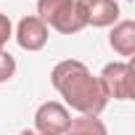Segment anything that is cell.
Returning <instances> with one entry per match:
<instances>
[{"label":"cell","mask_w":135,"mask_h":135,"mask_svg":"<svg viewBox=\"0 0 135 135\" xmlns=\"http://www.w3.org/2000/svg\"><path fill=\"white\" fill-rule=\"evenodd\" d=\"M37 19L61 35H77L88 27V11L82 0H37Z\"/></svg>","instance_id":"cell-2"},{"label":"cell","mask_w":135,"mask_h":135,"mask_svg":"<svg viewBox=\"0 0 135 135\" xmlns=\"http://www.w3.org/2000/svg\"><path fill=\"white\" fill-rule=\"evenodd\" d=\"M11 37H13V24H11V19L6 13H0V50H6Z\"/></svg>","instance_id":"cell-10"},{"label":"cell","mask_w":135,"mask_h":135,"mask_svg":"<svg viewBox=\"0 0 135 135\" xmlns=\"http://www.w3.org/2000/svg\"><path fill=\"white\" fill-rule=\"evenodd\" d=\"M19 135H40V132H35V130H21Z\"/></svg>","instance_id":"cell-11"},{"label":"cell","mask_w":135,"mask_h":135,"mask_svg":"<svg viewBox=\"0 0 135 135\" xmlns=\"http://www.w3.org/2000/svg\"><path fill=\"white\" fill-rule=\"evenodd\" d=\"M16 42L21 50H29V53H37L48 45V37H50V29L42 19L37 16H24L19 24H16V32H13Z\"/></svg>","instance_id":"cell-5"},{"label":"cell","mask_w":135,"mask_h":135,"mask_svg":"<svg viewBox=\"0 0 135 135\" xmlns=\"http://www.w3.org/2000/svg\"><path fill=\"white\" fill-rule=\"evenodd\" d=\"M85 11H88V27H95V29H106L119 21L117 0H90V3H85Z\"/></svg>","instance_id":"cell-6"},{"label":"cell","mask_w":135,"mask_h":135,"mask_svg":"<svg viewBox=\"0 0 135 135\" xmlns=\"http://www.w3.org/2000/svg\"><path fill=\"white\" fill-rule=\"evenodd\" d=\"M50 85L64 98L66 109H74L82 117H101L109 106V98L98 77L77 58H64L50 69Z\"/></svg>","instance_id":"cell-1"},{"label":"cell","mask_w":135,"mask_h":135,"mask_svg":"<svg viewBox=\"0 0 135 135\" xmlns=\"http://www.w3.org/2000/svg\"><path fill=\"white\" fill-rule=\"evenodd\" d=\"M82 3H90V0H82Z\"/></svg>","instance_id":"cell-12"},{"label":"cell","mask_w":135,"mask_h":135,"mask_svg":"<svg viewBox=\"0 0 135 135\" xmlns=\"http://www.w3.org/2000/svg\"><path fill=\"white\" fill-rule=\"evenodd\" d=\"M109 45L114 48V53L130 58L135 53V21H130V19L117 21L109 32Z\"/></svg>","instance_id":"cell-7"},{"label":"cell","mask_w":135,"mask_h":135,"mask_svg":"<svg viewBox=\"0 0 135 135\" xmlns=\"http://www.w3.org/2000/svg\"><path fill=\"white\" fill-rule=\"evenodd\" d=\"M16 74V58L8 53V50H0V85L3 82H11Z\"/></svg>","instance_id":"cell-9"},{"label":"cell","mask_w":135,"mask_h":135,"mask_svg":"<svg viewBox=\"0 0 135 135\" xmlns=\"http://www.w3.org/2000/svg\"><path fill=\"white\" fill-rule=\"evenodd\" d=\"M98 82L106 93V98L114 101H130L132 98V64L130 61H111L98 74Z\"/></svg>","instance_id":"cell-3"},{"label":"cell","mask_w":135,"mask_h":135,"mask_svg":"<svg viewBox=\"0 0 135 135\" xmlns=\"http://www.w3.org/2000/svg\"><path fill=\"white\" fill-rule=\"evenodd\" d=\"M64 135H109V130H106V124H103V119H98V117H74L72 122H69V130H66Z\"/></svg>","instance_id":"cell-8"},{"label":"cell","mask_w":135,"mask_h":135,"mask_svg":"<svg viewBox=\"0 0 135 135\" xmlns=\"http://www.w3.org/2000/svg\"><path fill=\"white\" fill-rule=\"evenodd\" d=\"M69 122H72L69 109L58 101H45L35 111V132L40 135H64L69 130Z\"/></svg>","instance_id":"cell-4"}]
</instances>
